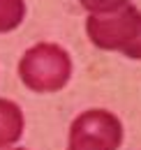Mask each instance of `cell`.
<instances>
[{
    "label": "cell",
    "instance_id": "cell-2",
    "mask_svg": "<svg viewBox=\"0 0 141 150\" xmlns=\"http://www.w3.org/2000/svg\"><path fill=\"white\" fill-rule=\"evenodd\" d=\"M19 76L33 93H58L72 76L70 53L58 44H35L21 58Z\"/></svg>",
    "mask_w": 141,
    "mask_h": 150
},
{
    "label": "cell",
    "instance_id": "cell-5",
    "mask_svg": "<svg viewBox=\"0 0 141 150\" xmlns=\"http://www.w3.org/2000/svg\"><path fill=\"white\" fill-rule=\"evenodd\" d=\"M23 19H26L23 0H0V33H9L19 28Z\"/></svg>",
    "mask_w": 141,
    "mask_h": 150
},
{
    "label": "cell",
    "instance_id": "cell-3",
    "mask_svg": "<svg viewBox=\"0 0 141 150\" xmlns=\"http://www.w3.org/2000/svg\"><path fill=\"white\" fill-rule=\"evenodd\" d=\"M123 143V125L111 111L90 109L74 118L67 150H118Z\"/></svg>",
    "mask_w": 141,
    "mask_h": 150
},
{
    "label": "cell",
    "instance_id": "cell-1",
    "mask_svg": "<svg viewBox=\"0 0 141 150\" xmlns=\"http://www.w3.org/2000/svg\"><path fill=\"white\" fill-rule=\"evenodd\" d=\"M86 33L97 49L120 51L127 58L141 60V12L132 5L113 14H90Z\"/></svg>",
    "mask_w": 141,
    "mask_h": 150
},
{
    "label": "cell",
    "instance_id": "cell-7",
    "mask_svg": "<svg viewBox=\"0 0 141 150\" xmlns=\"http://www.w3.org/2000/svg\"><path fill=\"white\" fill-rule=\"evenodd\" d=\"M14 150H26V148H14Z\"/></svg>",
    "mask_w": 141,
    "mask_h": 150
},
{
    "label": "cell",
    "instance_id": "cell-6",
    "mask_svg": "<svg viewBox=\"0 0 141 150\" xmlns=\"http://www.w3.org/2000/svg\"><path fill=\"white\" fill-rule=\"evenodd\" d=\"M90 14H113L123 9L130 0H79Z\"/></svg>",
    "mask_w": 141,
    "mask_h": 150
},
{
    "label": "cell",
    "instance_id": "cell-4",
    "mask_svg": "<svg viewBox=\"0 0 141 150\" xmlns=\"http://www.w3.org/2000/svg\"><path fill=\"white\" fill-rule=\"evenodd\" d=\"M23 134V113L12 99H0V150L14 146Z\"/></svg>",
    "mask_w": 141,
    "mask_h": 150
}]
</instances>
